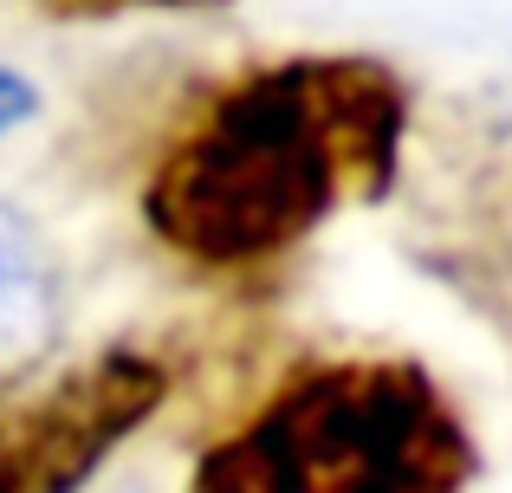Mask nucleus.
Listing matches in <instances>:
<instances>
[{"instance_id": "423d86ee", "label": "nucleus", "mask_w": 512, "mask_h": 493, "mask_svg": "<svg viewBox=\"0 0 512 493\" xmlns=\"http://www.w3.org/2000/svg\"><path fill=\"white\" fill-rule=\"evenodd\" d=\"M33 111H39L33 78H20V72H7V65H0V137H7V130H20Z\"/></svg>"}, {"instance_id": "f03ea898", "label": "nucleus", "mask_w": 512, "mask_h": 493, "mask_svg": "<svg viewBox=\"0 0 512 493\" xmlns=\"http://www.w3.org/2000/svg\"><path fill=\"white\" fill-rule=\"evenodd\" d=\"M474 435L402 351H299L208 429L188 493H467Z\"/></svg>"}, {"instance_id": "39448f33", "label": "nucleus", "mask_w": 512, "mask_h": 493, "mask_svg": "<svg viewBox=\"0 0 512 493\" xmlns=\"http://www.w3.org/2000/svg\"><path fill=\"white\" fill-rule=\"evenodd\" d=\"M59 20H117V13H156V7H214V0H39Z\"/></svg>"}, {"instance_id": "20e7f679", "label": "nucleus", "mask_w": 512, "mask_h": 493, "mask_svg": "<svg viewBox=\"0 0 512 493\" xmlns=\"http://www.w3.org/2000/svg\"><path fill=\"white\" fill-rule=\"evenodd\" d=\"M59 331V279L20 215L0 208V364H33Z\"/></svg>"}, {"instance_id": "f257e3e1", "label": "nucleus", "mask_w": 512, "mask_h": 493, "mask_svg": "<svg viewBox=\"0 0 512 493\" xmlns=\"http://www.w3.org/2000/svg\"><path fill=\"white\" fill-rule=\"evenodd\" d=\"M409 85L363 52H292L195 85L137 169L150 247L201 292L260 299L402 169Z\"/></svg>"}, {"instance_id": "7ed1b4c3", "label": "nucleus", "mask_w": 512, "mask_h": 493, "mask_svg": "<svg viewBox=\"0 0 512 493\" xmlns=\"http://www.w3.org/2000/svg\"><path fill=\"white\" fill-rule=\"evenodd\" d=\"M175 396V364L143 344L78 357L0 403V493H78Z\"/></svg>"}]
</instances>
